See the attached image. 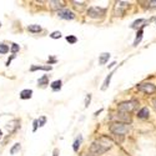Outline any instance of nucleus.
I'll return each instance as SVG.
<instances>
[{"mask_svg": "<svg viewBox=\"0 0 156 156\" xmlns=\"http://www.w3.org/2000/svg\"><path fill=\"white\" fill-rule=\"evenodd\" d=\"M110 148H111L110 144H102V141L99 140V141H94L90 146V149H89V151H90L92 155H102V154H105L106 151H109Z\"/></svg>", "mask_w": 156, "mask_h": 156, "instance_id": "f257e3e1", "label": "nucleus"}, {"mask_svg": "<svg viewBox=\"0 0 156 156\" xmlns=\"http://www.w3.org/2000/svg\"><path fill=\"white\" fill-rule=\"evenodd\" d=\"M130 130V126L129 124H126V122H114V124L110 125V131L112 132L114 135L116 136H124L125 134H127Z\"/></svg>", "mask_w": 156, "mask_h": 156, "instance_id": "f03ea898", "label": "nucleus"}, {"mask_svg": "<svg viewBox=\"0 0 156 156\" xmlns=\"http://www.w3.org/2000/svg\"><path fill=\"white\" fill-rule=\"evenodd\" d=\"M138 106V101L135 100H130V101H124L119 104V106H117V110L119 112H124V114H130Z\"/></svg>", "mask_w": 156, "mask_h": 156, "instance_id": "7ed1b4c3", "label": "nucleus"}, {"mask_svg": "<svg viewBox=\"0 0 156 156\" xmlns=\"http://www.w3.org/2000/svg\"><path fill=\"white\" fill-rule=\"evenodd\" d=\"M105 9L104 8H99V6H91V8H89V10H88V15L92 18V19H97V18H101L105 15Z\"/></svg>", "mask_w": 156, "mask_h": 156, "instance_id": "20e7f679", "label": "nucleus"}, {"mask_svg": "<svg viewBox=\"0 0 156 156\" xmlns=\"http://www.w3.org/2000/svg\"><path fill=\"white\" fill-rule=\"evenodd\" d=\"M138 90L145 94H152L156 91V85L152 83H141L138 85Z\"/></svg>", "mask_w": 156, "mask_h": 156, "instance_id": "39448f33", "label": "nucleus"}, {"mask_svg": "<svg viewBox=\"0 0 156 156\" xmlns=\"http://www.w3.org/2000/svg\"><path fill=\"white\" fill-rule=\"evenodd\" d=\"M58 15H59V18L65 19V20H73L75 18V14L73 11L68 10V9H60L58 11Z\"/></svg>", "mask_w": 156, "mask_h": 156, "instance_id": "423d86ee", "label": "nucleus"}, {"mask_svg": "<svg viewBox=\"0 0 156 156\" xmlns=\"http://www.w3.org/2000/svg\"><path fill=\"white\" fill-rule=\"evenodd\" d=\"M127 6H129V4H127L126 1H119L116 4V6H115V14L117 13V10H119V15H121Z\"/></svg>", "mask_w": 156, "mask_h": 156, "instance_id": "0eeeda50", "label": "nucleus"}, {"mask_svg": "<svg viewBox=\"0 0 156 156\" xmlns=\"http://www.w3.org/2000/svg\"><path fill=\"white\" fill-rule=\"evenodd\" d=\"M117 120H119V122H130L131 121V117H130V115L129 114H124V112H119L117 114V116H115Z\"/></svg>", "mask_w": 156, "mask_h": 156, "instance_id": "6e6552de", "label": "nucleus"}, {"mask_svg": "<svg viewBox=\"0 0 156 156\" xmlns=\"http://www.w3.org/2000/svg\"><path fill=\"white\" fill-rule=\"evenodd\" d=\"M149 116H150V111H149L148 107L140 109L139 112H138V117H139V119H149Z\"/></svg>", "mask_w": 156, "mask_h": 156, "instance_id": "1a4fd4ad", "label": "nucleus"}, {"mask_svg": "<svg viewBox=\"0 0 156 156\" xmlns=\"http://www.w3.org/2000/svg\"><path fill=\"white\" fill-rule=\"evenodd\" d=\"M31 96H32V90H30V89H25V90L20 92V99H23V100H28Z\"/></svg>", "mask_w": 156, "mask_h": 156, "instance_id": "9d476101", "label": "nucleus"}, {"mask_svg": "<svg viewBox=\"0 0 156 156\" xmlns=\"http://www.w3.org/2000/svg\"><path fill=\"white\" fill-rule=\"evenodd\" d=\"M110 54L109 53H102L101 55H100V58H99V64L100 65H104V64H106L107 61H109V59H110Z\"/></svg>", "mask_w": 156, "mask_h": 156, "instance_id": "9b49d317", "label": "nucleus"}, {"mask_svg": "<svg viewBox=\"0 0 156 156\" xmlns=\"http://www.w3.org/2000/svg\"><path fill=\"white\" fill-rule=\"evenodd\" d=\"M112 75H114V71L110 73L107 75V78L105 79V81H104L102 84V86H101V90H106V89L109 88V85H110V81H111V78H112Z\"/></svg>", "mask_w": 156, "mask_h": 156, "instance_id": "f8f14e48", "label": "nucleus"}, {"mask_svg": "<svg viewBox=\"0 0 156 156\" xmlns=\"http://www.w3.org/2000/svg\"><path fill=\"white\" fill-rule=\"evenodd\" d=\"M37 84H39L40 86H46V85H49V76L48 75L41 76L39 80H37Z\"/></svg>", "mask_w": 156, "mask_h": 156, "instance_id": "ddd939ff", "label": "nucleus"}, {"mask_svg": "<svg viewBox=\"0 0 156 156\" xmlns=\"http://www.w3.org/2000/svg\"><path fill=\"white\" fill-rule=\"evenodd\" d=\"M53 69L50 65H48V66H36V65H34V66H31L30 68V71H35V70H45V71H50V70Z\"/></svg>", "mask_w": 156, "mask_h": 156, "instance_id": "4468645a", "label": "nucleus"}, {"mask_svg": "<svg viewBox=\"0 0 156 156\" xmlns=\"http://www.w3.org/2000/svg\"><path fill=\"white\" fill-rule=\"evenodd\" d=\"M143 35H144V29L141 28V29L138 31V34H136V39H135V41H134V46H136L141 40H143Z\"/></svg>", "mask_w": 156, "mask_h": 156, "instance_id": "2eb2a0df", "label": "nucleus"}, {"mask_svg": "<svg viewBox=\"0 0 156 156\" xmlns=\"http://www.w3.org/2000/svg\"><path fill=\"white\" fill-rule=\"evenodd\" d=\"M28 30H29L30 32H40L42 29L40 25H36V24H32V25H29L28 26Z\"/></svg>", "mask_w": 156, "mask_h": 156, "instance_id": "dca6fc26", "label": "nucleus"}, {"mask_svg": "<svg viewBox=\"0 0 156 156\" xmlns=\"http://www.w3.org/2000/svg\"><path fill=\"white\" fill-rule=\"evenodd\" d=\"M81 141H83V138H81V136H79V138L74 141L73 149H74L75 152H78V151H79V148H80V144H81Z\"/></svg>", "mask_w": 156, "mask_h": 156, "instance_id": "f3484780", "label": "nucleus"}, {"mask_svg": "<svg viewBox=\"0 0 156 156\" xmlns=\"http://www.w3.org/2000/svg\"><path fill=\"white\" fill-rule=\"evenodd\" d=\"M61 80H56V81H54V83H51V89H53L54 91H58V90H60L61 89Z\"/></svg>", "mask_w": 156, "mask_h": 156, "instance_id": "a211bd4d", "label": "nucleus"}, {"mask_svg": "<svg viewBox=\"0 0 156 156\" xmlns=\"http://www.w3.org/2000/svg\"><path fill=\"white\" fill-rule=\"evenodd\" d=\"M6 53H9V46L0 42V54H6Z\"/></svg>", "mask_w": 156, "mask_h": 156, "instance_id": "6ab92c4d", "label": "nucleus"}, {"mask_svg": "<svg viewBox=\"0 0 156 156\" xmlns=\"http://www.w3.org/2000/svg\"><path fill=\"white\" fill-rule=\"evenodd\" d=\"M19 150H20V144H19V143L14 144V146L10 149V155H14V154H15L16 151H19Z\"/></svg>", "mask_w": 156, "mask_h": 156, "instance_id": "aec40b11", "label": "nucleus"}, {"mask_svg": "<svg viewBox=\"0 0 156 156\" xmlns=\"http://www.w3.org/2000/svg\"><path fill=\"white\" fill-rule=\"evenodd\" d=\"M66 41L70 42V44H75V42L78 41V39H76V36H74V35H68L66 36Z\"/></svg>", "mask_w": 156, "mask_h": 156, "instance_id": "412c9836", "label": "nucleus"}, {"mask_svg": "<svg viewBox=\"0 0 156 156\" xmlns=\"http://www.w3.org/2000/svg\"><path fill=\"white\" fill-rule=\"evenodd\" d=\"M20 50V46H19L18 44H15V42H14V44H11V48H10V51L13 54H16L18 51Z\"/></svg>", "mask_w": 156, "mask_h": 156, "instance_id": "4be33fe9", "label": "nucleus"}, {"mask_svg": "<svg viewBox=\"0 0 156 156\" xmlns=\"http://www.w3.org/2000/svg\"><path fill=\"white\" fill-rule=\"evenodd\" d=\"M50 37H51V39H60V37H61V32L60 31H53L50 34Z\"/></svg>", "mask_w": 156, "mask_h": 156, "instance_id": "5701e85b", "label": "nucleus"}, {"mask_svg": "<svg viewBox=\"0 0 156 156\" xmlns=\"http://www.w3.org/2000/svg\"><path fill=\"white\" fill-rule=\"evenodd\" d=\"M141 23H144V19H139V20H136V21H134L132 23V25H131V28H134V29H136V28H138Z\"/></svg>", "mask_w": 156, "mask_h": 156, "instance_id": "b1692460", "label": "nucleus"}, {"mask_svg": "<svg viewBox=\"0 0 156 156\" xmlns=\"http://www.w3.org/2000/svg\"><path fill=\"white\" fill-rule=\"evenodd\" d=\"M50 4H53V8H63L61 1H50Z\"/></svg>", "mask_w": 156, "mask_h": 156, "instance_id": "393cba45", "label": "nucleus"}, {"mask_svg": "<svg viewBox=\"0 0 156 156\" xmlns=\"http://www.w3.org/2000/svg\"><path fill=\"white\" fill-rule=\"evenodd\" d=\"M90 101H91V94H88V95H86V99H85V107L89 106Z\"/></svg>", "mask_w": 156, "mask_h": 156, "instance_id": "a878e982", "label": "nucleus"}, {"mask_svg": "<svg viewBox=\"0 0 156 156\" xmlns=\"http://www.w3.org/2000/svg\"><path fill=\"white\" fill-rule=\"evenodd\" d=\"M37 121H39V126H44L45 122H46V117H45V116H41Z\"/></svg>", "mask_w": 156, "mask_h": 156, "instance_id": "bb28decb", "label": "nucleus"}, {"mask_svg": "<svg viewBox=\"0 0 156 156\" xmlns=\"http://www.w3.org/2000/svg\"><path fill=\"white\" fill-rule=\"evenodd\" d=\"M37 124H39V121H37V120H35L34 121V127H32V131H36V129H37Z\"/></svg>", "mask_w": 156, "mask_h": 156, "instance_id": "cd10ccee", "label": "nucleus"}, {"mask_svg": "<svg viewBox=\"0 0 156 156\" xmlns=\"http://www.w3.org/2000/svg\"><path fill=\"white\" fill-rule=\"evenodd\" d=\"M14 58H15V55H13V56H11V58H10V59H9V60L6 61V66H9V65H10V63H11V60H13Z\"/></svg>", "mask_w": 156, "mask_h": 156, "instance_id": "c85d7f7f", "label": "nucleus"}, {"mask_svg": "<svg viewBox=\"0 0 156 156\" xmlns=\"http://www.w3.org/2000/svg\"><path fill=\"white\" fill-rule=\"evenodd\" d=\"M149 4H150V6H151V8H154V6H156V1H150Z\"/></svg>", "mask_w": 156, "mask_h": 156, "instance_id": "c756f323", "label": "nucleus"}, {"mask_svg": "<svg viewBox=\"0 0 156 156\" xmlns=\"http://www.w3.org/2000/svg\"><path fill=\"white\" fill-rule=\"evenodd\" d=\"M152 106H154V109L156 110V97H155L154 100H152Z\"/></svg>", "mask_w": 156, "mask_h": 156, "instance_id": "7c9ffc66", "label": "nucleus"}, {"mask_svg": "<svg viewBox=\"0 0 156 156\" xmlns=\"http://www.w3.org/2000/svg\"><path fill=\"white\" fill-rule=\"evenodd\" d=\"M114 65H116V63H115V61H114V63H111L110 65H109V68H112V66H114Z\"/></svg>", "mask_w": 156, "mask_h": 156, "instance_id": "2f4dec72", "label": "nucleus"}, {"mask_svg": "<svg viewBox=\"0 0 156 156\" xmlns=\"http://www.w3.org/2000/svg\"><path fill=\"white\" fill-rule=\"evenodd\" d=\"M53 156H58V150H55V151H54V155H53Z\"/></svg>", "mask_w": 156, "mask_h": 156, "instance_id": "473e14b6", "label": "nucleus"}, {"mask_svg": "<svg viewBox=\"0 0 156 156\" xmlns=\"http://www.w3.org/2000/svg\"><path fill=\"white\" fill-rule=\"evenodd\" d=\"M1 135H3V132H1V130H0V139H1Z\"/></svg>", "mask_w": 156, "mask_h": 156, "instance_id": "72a5a7b5", "label": "nucleus"}, {"mask_svg": "<svg viewBox=\"0 0 156 156\" xmlns=\"http://www.w3.org/2000/svg\"><path fill=\"white\" fill-rule=\"evenodd\" d=\"M86 156H92V155H86Z\"/></svg>", "mask_w": 156, "mask_h": 156, "instance_id": "f704fd0d", "label": "nucleus"}, {"mask_svg": "<svg viewBox=\"0 0 156 156\" xmlns=\"http://www.w3.org/2000/svg\"><path fill=\"white\" fill-rule=\"evenodd\" d=\"M0 26H1V23H0Z\"/></svg>", "mask_w": 156, "mask_h": 156, "instance_id": "c9c22d12", "label": "nucleus"}]
</instances>
